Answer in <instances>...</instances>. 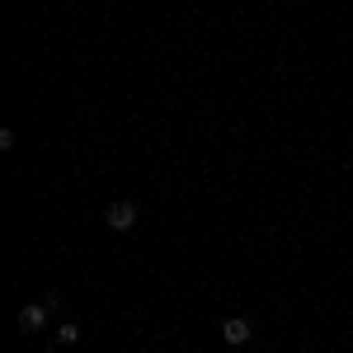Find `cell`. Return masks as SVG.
Wrapping results in <instances>:
<instances>
[{
  "label": "cell",
  "mask_w": 353,
  "mask_h": 353,
  "mask_svg": "<svg viewBox=\"0 0 353 353\" xmlns=\"http://www.w3.org/2000/svg\"><path fill=\"white\" fill-rule=\"evenodd\" d=\"M48 311H52V301H28V306H19V330H24V334L43 330L48 325Z\"/></svg>",
  "instance_id": "obj_2"
},
{
  "label": "cell",
  "mask_w": 353,
  "mask_h": 353,
  "mask_svg": "<svg viewBox=\"0 0 353 353\" xmlns=\"http://www.w3.org/2000/svg\"><path fill=\"white\" fill-rule=\"evenodd\" d=\"M221 339H226L231 349H241V344L254 339V325H250L245 316H231V321H221Z\"/></svg>",
  "instance_id": "obj_3"
},
{
  "label": "cell",
  "mask_w": 353,
  "mask_h": 353,
  "mask_svg": "<svg viewBox=\"0 0 353 353\" xmlns=\"http://www.w3.org/2000/svg\"><path fill=\"white\" fill-rule=\"evenodd\" d=\"M76 339H81V325H76V321H61V325H57V344H61V349H71Z\"/></svg>",
  "instance_id": "obj_4"
},
{
  "label": "cell",
  "mask_w": 353,
  "mask_h": 353,
  "mask_svg": "<svg viewBox=\"0 0 353 353\" xmlns=\"http://www.w3.org/2000/svg\"><path fill=\"white\" fill-rule=\"evenodd\" d=\"M226 353H241V349H226Z\"/></svg>",
  "instance_id": "obj_5"
},
{
  "label": "cell",
  "mask_w": 353,
  "mask_h": 353,
  "mask_svg": "<svg viewBox=\"0 0 353 353\" xmlns=\"http://www.w3.org/2000/svg\"><path fill=\"white\" fill-rule=\"evenodd\" d=\"M104 221H109V231H132L137 226V208L128 203V198H118V203L104 208Z\"/></svg>",
  "instance_id": "obj_1"
}]
</instances>
